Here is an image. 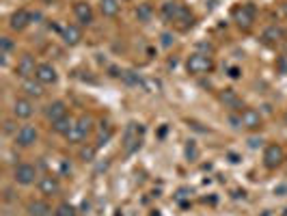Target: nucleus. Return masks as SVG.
<instances>
[{
	"mask_svg": "<svg viewBox=\"0 0 287 216\" xmlns=\"http://www.w3.org/2000/svg\"><path fill=\"white\" fill-rule=\"evenodd\" d=\"M61 39H63V44L69 46V48H74L82 41V28L78 26V24H67L65 28H63V33H61Z\"/></svg>",
	"mask_w": 287,
	"mask_h": 216,
	"instance_id": "nucleus-16",
	"label": "nucleus"
},
{
	"mask_svg": "<svg viewBox=\"0 0 287 216\" xmlns=\"http://www.w3.org/2000/svg\"><path fill=\"white\" fill-rule=\"evenodd\" d=\"M22 91H24V95H26V98L39 100V98L43 95V84L39 82L37 78H28V80H24V82H22Z\"/></svg>",
	"mask_w": 287,
	"mask_h": 216,
	"instance_id": "nucleus-19",
	"label": "nucleus"
},
{
	"mask_svg": "<svg viewBox=\"0 0 287 216\" xmlns=\"http://www.w3.org/2000/svg\"><path fill=\"white\" fill-rule=\"evenodd\" d=\"M283 123L287 125V110H285V115H283Z\"/></svg>",
	"mask_w": 287,
	"mask_h": 216,
	"instance_id": "nucleus-33",
	"label": "nucleus"
},
{
	"mask_svg": "<svg viewBox=\"0 0 287 216\" xmlns=\"http://www.w3.org/2000/svg\"><path fill=\"white\" fill-rule=\"evenodd\" d=\"M179 24H181V30H188V28H193L195 26V15L190 13V9H184V13L179 15V20H177Z\"/></svg>",
	"mask_w": 287,
	"mask_h": 216,
	"instance_id": "nucleus-27",
	"label": "nucleus"
},
{
	"mask_svg": "<svg viewBox=\"0 0 287 216\" xmlns=\"http://www.w3.org/2000/svg\"><path fill=\"white\" fill-rule=\"evenodd\" d=\"M91 132H93V119L89 115H82V117L76 119L74 127L69 130V134L65 139H67L69 145H80V143L86 141V137H89Z\"/></svg>",
	"mask_w": 287,
	"mask_h": 216,
	"instance_id": "nucleus-2",
	"label": "nucleus"
},
{
	"mask_svg": "<svg viewBox=\"0 0 287 216\" xmlns=\"http://www.w3.org/2000/svg\"><path fill=\"white\" fill-rule=\"evenodd\" d=\"M39 139V132H37V127L35 125H22L18 132H15V145L18 147H33L35 143Z\"/></svg>",
	"mask_w": 287,
	"mask_h": 216,
	"instance_id": "nucleus-8",
	"label": "nucleus"
},
{
	"mask_svg": "<svg viewBox=\"0 0 287 216\" xmlns=\"http://www.w3.org/2000/svg\"><path fill=\"white\" fill-rule=\"evenodd\" d=\"M186 7L184 5H179V3H175V0H169V3H164L162 5V15L166 20H171V22H177L179 20V15L184 13Z\"/></svg>",
	"mask_w": 287,
	"mask_h": 216,
	"instance_id": "nucleus-21",
	"label": "nucleus"
},
{
	"mask_svg": "<svg viewBox=\"0 0 287 216\" xmlns=\"http://www.w3.org/2000/svg\"><path fill=\"white\" fill-rule=\"evenodd\" d=\"M283 30L276 26V24H272V26H268L264 33H261V41H264V46H268V48H276L278 44L283 41Z\"/></svg>",
	"mask_w": 287,
	"mask_h": 216,
	"instance_id": "nucleus-17",
	"label": "nucleus"
},
{
	"mask_svg": "<svg viewBox=\"0 0 287 216\" xmlns=\"http://www.w3.org/2000/svg\"><path fill=\"white\" fill-rule=\"evenodd\" d=\"M50 216H61V214H57V212H52V214H50Z\"/></svg>",
	"mask_w": 287,
	"mask_h": 216,
	"instance_id": "nucleus-35",
	"label": "nucleus"
},
{
	"mask_svg": "<svg viewBox=\"0 0 287 216\" xmlns=\"http://www.w3.org/2000/svg\"><path fill=\"white\" fill-rule=\"evenodd\" d=\"M35 180H37V169L33 164L22 162L13 169V182L18 186H30V184H35Z\"/></svg>",
	"mask_w": 287,
	"mask_h": 216,
	"instance_id": "nucleus-6",
	"label": "nucleus"
},
{
	"mask_svg": "<svg viewBox=\"0 0 287 216\" xmlns=\"http://www.w3.org/2000/svg\"><path fill=\"white\" fill-rule=\"evenodd\" d=\"M26 214L28 216H50L52 214V207L45 199H33L28 205H26Z\"/></svg>",
	"mask_w": 287,
	"mask_h": 216,
	"instance_id": "nucleus-18",
	"label": "nucleus"
},
{
	"mask_svg": "<svg viewBox=\"0 0 287 216\" xmlns=\"http://www.w3.org/2000/svg\"><path fill=\"white\" fill-rule=\"evenodd\" d=\"M100 13L104 18L113 20L121 13V3H119V0H100Z\"/></svg>",
	"mask_w": 287,
	"mask_h": 216,
	"instance_id": "nucleus-20",
	"label": "nucleus"
},
{
	"mask_svg": "<svg viewBox=\"0 0 287 216\" xmlns=\"http://www.w3.org/2000/svg\"><path fill=\"white\" fill-rule=\"evenodd\" d=\"M218 100L225 104V108H233V110L240 108V98H237V93L233 89H222L218 93Z\"/></svg>",
	"mask_w": 287,
	"mask_h": 216,
	"instance_id": "nucleus-22",
	"label": "nucleus"
},
{
	"mask_svg": "<svg viewBox=\"0 0 287 216\" xmlns=\"http://www.w3.org/2000/svg\"><path fill=\"white\" fill-rule=\"evenodd\" d=\"M142 89H145L147 93H156V91H160V82L154 78H145L142 80Z\"/></svg>",
	"mask_w": 287,
	"mask_h": 216,
	"instance_id": "nucleus-28",
	"label": "nucleus"
},
{
	"mask_svg": "<svg viewBox=\"0 0 287 216\" xmlns=\"http://www.w3.org/2000/svg\"><path fill=\"white\" fill-rule=\"evenodd\" d=\"M13 132V121H5V134H11Z\"/></svg>",
	"mask_w": 287,
	"mask_h": 216,
	"instance_id": "nucleus-32",
	"label": "nucleus"
},
{
	"mask_svg": "<svg viewBox=\"0 0 287 216\" xmlns=\"http://www.w3.org/2000/svg\"><path fill=\"white\" fill-rule=\"evenodd\" d=\"M255 18H257V11H255V7L251 3L240 5L233 9V22L240 30H251L255 24Z\"/></svg>",
	"mask_w": 287,
	"mask_h": 216,
	"instance_id": "nucleus-3",
	"label": "nucleus"
},
{
	"mask_svg": "<svg viewBox=\"0 0 287 216\" xmlns=\"http://www.w3.org/2000/svg\"><path fill=\"white\" fill-rule=\"evenodd\" d=\"M212 69H214V59L210 54L195 52L186 59V71L190 76H203V74H210Z\"/></svg>",
	"mask_w": 287,
	"mask_h": 216,
	"instance_id": "nucleus-1",
	"label": "nucleus"
},
{
	"mask_svg": "<svg viewBox=\"0 0 287 216\" xmlns=\"http://www.w3.org/2000/svg\"><path fill=\"white\" fill-rule=\"evenodd\" d=\"M121 80L130 87H142V80L145 78H140L136 71H132V69H125V71H121Z\"/></svg>",
	"mask_w": 287,
	"mask_h": 216,
	"instance_id": "nucleus-25",
	"label": "nucleus"
},
{
	"mask_svg": "<svg viewBox=\"0 0 287 216\" xmlns=\"http://www.w3.org/2000/svg\"><path fill=\"white\" fill-rule=\"evenodd\" d=\"M74 123H76V119L63 117V119H59V121L52 123V132H54V134H61V137H67L69 130L74 127Z\"/></svg>",
	"mask_w": 287,
	"mask_h": 216,
	"instance_id": "nucleus-23",
	"label": "nucleus"
},
{
	"mask_svg": "<svg viewBox=\"0 0 287 216\" xmlns=\"http://www.w3.org/2000/svg\"><path fill=\"white\" fill-rule=\"evenodd\" d=\"M74 18L78 20L80 26H91L93 24V9L89 3H84V0H78L74 3Z\"/></svg>",
	"mask_w": 287,
	"mask_h": 216,
	"instance_id": "nucleus-12",
	"label": "nucleus"
},
{
	"mask_svg": "<svg viewBox=\"0 0 287 216\" xmlns=\"http://www.w3.org/2000/svg\"><path fill=\"white\" fill-rule=\"evenodd\" d=\"M54 212L61 214V216H76V207L71 205V203H67V201H65V203H61V205H59Z\"/></svg>",
	"mask_w": 287,
	"mask_h": 216,
	"instance_id": "nucleus-29",
	"label": "nucleus"
},
{
	"mask_svg": "<svg viewBox=\"0 0 287 216\" xmlns=\"http://www.w3.org/2000/svg\"><path fill=\"white\" fill-rule=\"evenodd\" d=\"M237 117H240V127H244L249 132H257L264 125V119H261L259 110H255V108H240L237 110Z\"/></svg>",
	"mask_w": 287,
	"mask_h": 216,
	"instance_id": "nucleus-5",
	"label": "nucleus"
},
{
	"mask_svg": "<svg viewBox=\"0 0 287 216\" xmlns=\"http://www.w3.org/2000/svg\"><path fill=\"white\" fill-rule=\"evenodd\" d=\"M283 11H285V15H287V3H285V7H283Z\"/></svg>",
	"mask_w": 287,
	"mask_h": 216,
	"instance_id": "nucleus-34",
	"label": "nucleus"
},
{
	"mask_svg": "<svg viewBox=\"0 0 287 216\" xmlns=\"http://www.w3.org/2000/svg\"><path fill=\"white\" fill-rule=\"evenodd\" d=\"M11 115L15 119H22V121H26L35 115V104L30 98H18L13 102V108H11Z\"/></svg>",
	"mask_w": 287,
	"mask_h": 216,
	"instance_id": "nucleus-10",
	"label": "nucleus"
},
{
	"mask_svg": "<svg viewBox=\"0 0 287 216\" xmlns=\"http://www.w3.org/2000/svg\"><path fill=\"white\" fill-rule=\"evenodd\" d=\"M229 78H233V80L242 78V69L240 67H229Z\"/></svg>",
	"mask_w": 287,
	"mask_h": 216,
	"instance_id": "nucleus-31",
	"label": "nucleus"
},
{
	"mask_svg": "<svg viewBox=\"0 0 287 216\" xmlns=\"http://www.w3.org/2000/svg\"><path fill=\"white\" fill-rule=\"evenodd\" d=\"M47 3H52V0H47Z\"/></svg>",
	"mask_w": 287,
	"mask_h": 216,
	"instance_id": "nucleus-36",
	"label": "nucleus"
},
{
	"mask_svg": "<svg viewBox=\"0 0 287 216\" xmlns=\"http://www.w3.org/2000/svg\"><path fill=\"white\" fill-rule=\"evenodd\" d=\"M37 63H35V57L33 54H22V57L18 59V63H15V74H18L22 80H28L33 78L37 74Z\"/></svg>",
	"mask_w": 287,
	"mask_h": 216,
	"instance_id": "nucleus-7",
	"label": "nucleus"
},
{
	"mask_svg": "<svg viewBox=\"0 0 287 216\" xmlns=\"http://www.w3.org/2000/svg\"><path fill=\"white\" fill-rule=\"evenodd\" d=\"M151 18H154V7H151V3H140L136 7V20L142 24H149Z\"/></svg>",
	"mask_w": 287,
	"mask_h": 216,
	"instance_id": "nucleus-24",
	"label": "nucleus"
},
{
	"mask_svg": "<svg viewBox=\"0 0 287 216\" xmlns=\"http://www.w3.org/2000/svg\"><path fill=\"white\" fill-rule=\"evenodd\" d=\"M160 39H162V46H164V48L173 46V41H175V39H173V35H171V33H162V35H160Z\"/></svg>",
	"mask_w": 287,
	"mask_h": 216,
	"instance_id": "nucleus-30",
	"label": "nucleus"
},
{
	"mask_svg": "<svg viewBox=\"0 0 287 216\" xmlns=\"http://www.w3.org/2000/svg\"><path fill=\"white\" fill-rule=\"evenodd\" d=\"M30 22H33V13H30L28 9H15L11 13V18H9V28L13 30V33H22Z\"/></svg>",
	"mask_w": 287,
	"mask_h": 216,
	"instance_id": "nucleus-11",
	"label": "nucleus"
},
{
	"mask_svg": "<svg viewBox=\"0 0 287 216\" xmlns=\"http://www.w3.org/2000/svg\"><path fill=\"white\" fill-rule=\"evenodd\" d=\"M98 145H84V147H80V160L82 162H93L95 160V156H98Z\"/></svg>",
	"mask_w": 287,
	"mask_h": 216,
	"instance_id": "nucleus-26",
	"label": "nucleus"
},
{
	"mask_svg": "<svg viewBox=\"0 0 287 216\" xmlns=\"http://www.w3.org/2000/svg\"><path fill=\"white\" fill-rule=\"evenodd\" d=\"M63 117H67V104L63 100H54L45 106V119L50 123L59 121V119H63Z\"/></svg>",
	"mask_w": 287,
	"mask_h": 216,
	"instance_id": "nucleus-15",
	"label": "nucleus"
},
{
	"mask_svg": "<svg viewBox=\"0 0 287 216\" xmlns=\"http://www.w3.org/2000/svg\"><path fill=\"white\" fill-rule=\"evenodd\" d=\"M37 188H39V193H41L43 197H57L61 193V182L57 175H41L37 182Z\"/></svg>",
	"mask_w": 287,
	"mask_h": 216,
	"instance_id": "nucleus-9",
	"label": "nucleus"
},
{
	"mask_svg": "<svg viewBox=\"0 0 287 216\" xmlns=\"http://www.w3.org/2000/svg\"><path fill=\"white\" fill-rule=\"evenodd\" d=\"M140 125V123H138ZM136 123H130L125 130V154H134L140 147V127Z\"/></svg>",
	"mask_w": 287,
	"mask_h": 216,
	"instance_id": "nucleus-13",
	"label": "nucleus"
},
{
	"mask_svg": "<svg viewBox=\"0 0 287 216\" xmlns=\"http://www.w3.org/2000/svg\"><path fill=\"white\" fill-rule=\"evenodd\" d=\"M261 160H264V166L268 171H276L278 166L283 164V160H285V151H283V147L278 145V143H270V145H266Z\"/></svg>",
	"mask_w": 287,
	"mask_h": 216,
	"instance_id": "nucleus-4",
	"label": "nucleus"
},
{
	"mask_svg": "<svg viewBox=\"0 0 287 216\" xmlns=\"http://www.w3.org/2000/svg\"><path fill=\"white\" fill-rule=\"evenodd\" d=\"M35 78H37L41 84H54V82H57V80H59L57 67H54L52 63H39Z\"/></svg>",
	"mask_w": 287,
	"mask_h": 216,
	"instance_id": "nucleus-14",
	"label": "nucleus"
}]
</instances>
